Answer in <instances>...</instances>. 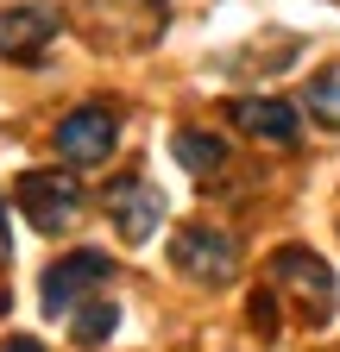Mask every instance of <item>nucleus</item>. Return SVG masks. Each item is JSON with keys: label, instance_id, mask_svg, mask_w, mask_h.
<instances>
[{"label": "nucleus", "instance_id": "7ed1b4c3", "mask_svg": "<svg viewBox=\"0 0 340 352\" xmlns=\"http://www.w3.org/2000/svg\"><path fill=\"white\" fill-rule=\"evenodd\" d=\"M114 145H120V120H114V107H101V101H82V107H70V113L57 120V157L76 164V170L107 164Z\"/></svg>", "mask_w": 340, "mask_h": 352}, {"label": "nucleus", "instance_id": "f03ea898", "mask_svg": "<svg viewBox=\"0 0 340 352\" xmlns=\"http://www.w3.org/2000/svg\"><path fill=\"white\" fill-rule=\"evenodd\" d=\"M13 201L25 214V227H38V233H70L76 220H82L76 176H57V170H25L19 183H13Z\"/></svg>", "mask_w": 340, "mask_h": 352}, {"label": "nucleus", "instance_id": "f257e3e1", "mask_svg": "<svg viewBox=\"0 0 340 352\" xmlns=\"http://www.w3.org/2000/svg\"><path fill=\"white\" fill-rule=\"evenodd\" d=\"M170 264H177V277L221 289V283L240 277V239L227 227H183L170 239Z\"/></svg>", "mask_w": 340, "mask_h": 352}, {"label": "nucleus", "instance_id": "9b49d317", "mask_svg": "<svg viewBox=\"0 0 340 352\" xmlns=\"http://www.w3.org/2000/svg\"><path fill=\"white\" fill-rule=\"evenodd\" d=\"M309 113H315L321 126H340V63L309 82Z\"/></svg>", "mask_w": 340, "mask_h": 352}, {"label": "nucleus", "instance_id": "20e7f679", "mask_svg": "<svg viewBox=\"0 0 340 352\" xmlns=\"http://www.w3.org/2000/svg\"><path fill=\"white\" fill-rule=\"evenodd\" d=\"M101 277H114V264H107V252H95V245H82V252H70V258H57L51 271H45V315L57 321H70L76 308H82V296H95L101 289Z\"/></svg>", "mask_w": 340, "mask_h": 352}, {"label": "nucleus", "instance_id": "9d476101", "mask_svg": "<svg viewBox=\"0 0 340 352\" xmlns=\"http://www.w3.org/2000/svg\"><path fill=\"white\" fill-rule=\"evenodd\" d=\"M170 157H177L189 176H208V170L227 164V145L215 139V132H177V139H170Z\"/></svg>", "mask_w": 340, "mask_h": 352}, {"label": "nucleus", "instance_id": "ddd939ff", "mask_svg": "<svg viewBox=\"0 0 340 352\" xmlns=\"http://www.w3.org/2000/svg\"><path fill=\"white\" fill-rule=\"evenodd\" d=\"M0 258H13V239H7V195H0Z\"/></svg>", "mask_w": 340, "mask_h": 352}, {"label": "nucleus", "instance_id": "0eeeda50", "mask_svg": "<svg viewBox=\"0 0 340 352\" xmlns=\"http://www.w3.org/2000/svg\"><path fill=\"white\" fill-rule=\"evenodd\" d=\"M57 7H45V0H32V7H13V13H0V57H38L45 44L57 38Z\"/></svg>", "mask_w": 340, "mask_h": 352}, {"label": "nucleus", "instance_id": "423d86ee", "mask_svg": "<svg viewBox=\"0 0 340 352\" xmlns=\"http://www.w3.org/2000/svg\"><path fill=\"white\" fill-rule=\"evenodd\" d=\"M107 214L126 245H145L158 227H164V189L151 183V176H120V183L107 189Z\"/></svg>", "mask_w": 340, "mask_h": 352}, {"label": "nucleus", "instance_id": "39448f33", "mask_svg": "<svg viewBox=\"0 0 340 352\" xmlns=\"http://www.w3.org/2000/svg\"><path fill=\"white\" fill-rule=\"evenodd\" d=\"M271 283L277 289H290L296 302L309 308V321H328L334 315V271L309 252V245H284V252H271Z\"/></svg>", "mask_w": 340, "mask_h": 352}, {"label": "nucleus", "instance_id": "f8f14e48", "mask_svg": "<svg viewBox=\"0 0 340 352\" xmlns=\"http://www.w3.org/2000/svg\"><path fill=\"white\" fill-rule=\"evenodd\" d=\"M252 327H259V333H277V296L271 289L252 296Z\"/></svg>", "mask_w": 340, "mask_h": 352}, {"label": "nucleus", "instance_id": "4468645a", "mask_svg": "<svg viewBox=\"0 0 340 352\" xmlns=\"http://www.w3.org/2000/svg\"><path fill=\"white\" fill-rule=\"evenodd\" d=\"M0 352H45V346H38V340H25V333H13V340L0 346Z\"/></svg>", "mask_w": 340, "mask_h": 352}, {"label": "nucleus", "instance_id": "1a4fd4ad", "mask_svg": "<svg viewBox=\"0 0 340 352\" xmlns=\"http://www.w3.org/2000/svg\"><path fill=\"white\" fill-rule=\"evenodd\" d=\"M114 327H120V308H114L107 296L82 302L76 315H70V340H76V346H89V352H95V346H107V340H114Z\"/></svg>", "mask_w": 340, "mask_h": 352}, {"label": "nucleus", "instance_id": "6e6552de", "mask_svg": "<svg viewBox=\"0 0 340 352\" xmlns=\"http://www.w3.org/2000/svg\"><path fill=\"white\" fill-rule=\"evenodd\" d=\"M233 126L246 139H265V145H296L303 126H296V107L290 101H271V95H246L233 101Z\"/></svg>", "mask_w": 340, "mask_h": 352}]
</instances>
